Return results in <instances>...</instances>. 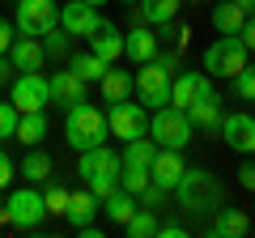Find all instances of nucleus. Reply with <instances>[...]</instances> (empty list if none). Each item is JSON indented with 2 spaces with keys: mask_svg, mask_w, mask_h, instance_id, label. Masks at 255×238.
I'll return each instance as SVG.
<instances>
[{
  "mask_svg": "<svg viewBox=\"0 0 255 238\" xmlns=\"http://www.w3.org/2000/svg\"><path fill=\"white\" fill-rule=\"evenodd\" d=\"M174 192H179V204L187 213H196V217H209L213 209L226 204V187H221V179L209 174V170H183V179H179Z\"/></svg>",
  "mask_w": 255,
  "mask_h": 238,
  "instance_id": "obj_1",
  "label": "nucleus"
},
{
  "mask_svg": "<svg viewBox=\"0 0 255 238\" xmlns=\"http://www.w3.org/2000/svg\"><path fill=\"white\" fill-rule=\"evenodd\" d=\"M119 170H124V157L115 153V149H107V145H94V149H85L81 153V162H77V174L85 179V187H90L94 196H111L119 187Z\"/></svg>",
  "mask_w": 255,
  "mask_h": 238,
  "instance_id": "obj_2",
  "label": "nucleus"
},
{
  "mask_svg": "<svg viewBox=\"0 0 255 238\" xmlns=\"http://www.w3.org/2000/svg\"><path fill=\"white\" fill-rule=\"evenodd\" d=\"M179 68V55H153L132 77V90L140 94V107H166L170 102V77Z\"/></svg>",
  "mask_w": 255,
  "mask_h": 238,
  "instance_id": "obj_3",
  "label": "nucleus"
},
{
  "mask_svg": "<svg viewBox=\"0 0 255 238\" xmlns=\"http://www.w3.org/2000/svg\"><path fill=\"white\" fill-rule=\"evenodd\" d=\"M107 115H102L98 107H90V102H77V107H68V119H64V140L77 149V153H85V149L102 145L107 140Z\"/></svg>",
  "mask_w": 255,
  "mask_h": 238,
  "instance_id": "obj_4",
  "label": "nucleus"
},
{
  "mask_svg": "<svg viewBox=\"0 0 255 238\" xmlns=\"http://www.w3.org/2000/svg\"><path fill=\"white\" fill-rule=\"evenodd\" d=\"M149 136L157 140L162 149H187L191 145V119H187V111H179V107H153V119H149Z\"/></svg>",
  "mask_w": 255,
  "mask_h": 238,
  "instance_id": "obj_5",
  "label": "nucleus"
},
{
  "mask_svg": "<svg viewBox=\"0 0 255 238\" xmlns=\"http://www.w3.org/2000/svg\"><path fill=\"white\" fill-rule=\"evenodd\" d=\"M247 68V47L238 34H221L209 43V51H204V73L213 77H234Z\"/></svg>",
  "mask_w": 255,
  "mask_h": 238,
  "instance_id": "obj_6",
  "label": "nucleus"
},
{
  "mask_svg": "<svg viewBox=\"0 0 255 238\" xmlns=\"http://www.w3.org/2000/svg\"><path fill=\"white\" fill-rule=\"evenodd\" d=\"M13 26L21 34H30V38H43L51 26H60V4L55 0H17Z\"/></svg>",
  "mask_w": 255,
  "mask_h": 238,
  "instance_id": "obj_7",
  "label": "nucleus"
},
{
  "mask_svg": "<svg viewBox=\"0 0 255 238\" xmlns=\"http://www.w3.org/2000/svg\"><path fill=\"white\" fill-rule=\"evenodd\" d=\"M4 213H9V226H17V230H34L38 221L47 217V209H43V192H34V187L9 192V204H4Z\"/></svg>",
  "mask_w": 255,
  "mask_h": 238,
  "instance_id": "obj_8",
  "label": "nucleus"
},
{
  "mask_svg": "<svg viewBox=\"0 0 255 238\" xmlns=\"http://www.w3.org/2000/svg\"><path fill=\"white\" fill-rule=\"evenodd\" d=\"M107 128H111V136H119V140H136V136H145V128H149V119H145V107H136V102H111V115H107Z\"/></svg>",
  "mask_w": 255,
  "mask_h": 238,
  "instance_id": "obj_9",
  "label": "nucleus"
},
{
  "mask_svg": "<svg viewBox=\"0 0 255 238\" xmlns=\"http://www.w3.org/2000/svg\"><path fill=\"white\" fill-rule=\"evenodd\" d=\"M9 102L26 115V111H43L47 102H51V94H47V77L43 73H21L17 81H13L9 90Z\"/></svg>",
  "mask_w": 255,
  "mask_h": 238,
  "instance_id": "obj_10",
  "label": "nucleus"
},
{
  "mask_svg": "<svg viewBox=\"0 0 255 238\" xmlns=\"http://www.w3.org/2000/svg\"><path fill=\"white\" fill-rule=\"evenodd\" d=\"M60 26L68 30V38H90L94 30L102 26L98 9L85 4V0H73V4H60Z\"/></svg>",
  "mask_w": 255,
  "mask_h": 238,
  "instance_id": "obj_11",
  "label": "nucleus"
},
{
  "mask_svg": "<svg viewBox=\"0 0 255 238\" xmlns=\"http://www.w3.org/2000/svg\"><path fill=\"white\" fill-rule=\"evenodd\" d=\"M204 94H213L209 73H179V77H170V107L187 111L191 102H200Z\"/></svg>",
  "mask_w": 255,
  "mask_h": 238,
  "instance_id": "obj_12",
  "label": "nucleus"
},
{
  "mask_svg": "<svg viewBox=\"0 0 255 238\" xmlns=\"http://www.w3.org/2000/svg\"><path fill=\"white\" fill-rule=\"evenodd\" d=\"M221 140H226L234 153H255V115L238 111V115L221 119Z\"/></svg>",
  "mask_w": 255,
  "mask_h": 238,
  "instance_id": "obj_13",
  "label": "nucleus"
},
{
  "mask_svg": "<svg viewBox=\"0 0 255 238\" xmlns=\"http://www.w3.org/2000/svg\"><path fill=\"white\" fill-rule=\"evenodd\" d=\"M47 94H51V102H60V107H77V102H85V94H90V81L77 77L73 68H64V73L47 77Z\"/></svg>",
  "mask_w": 255,
  "mask_h": 238,
  "instance_id": "obj_14",
  "label": "nucleus"
},
{
  "mask_svg": "<svg viewBox=\"0 0 255 238\" xmlns=\"http://www.w3.org/2000/svg\"><path fill=\"white\" fill-rule=\"evenodd\" d=\"M183 170H187V166H183L179 149H162V145H157V157H153V166H149V183L174 192V187H179V179H183Z\"/></svg>",
  "mask_w": 255,
  "mask_h": 238,
  "instance_id": "obj_15",
  "label": "nucleus"
},
{
  "mask_svg": "<svg viewBox=\"0 0 255 238\" xmlns=\"http://www.w3.org/2000/svg\"><path fill=\"white\" fill-rule=\"evenodd\" d=\"M251 230V217H247V209H230V204H221V209L209 213V234L213 238H238Z\"/></svg>",
  "mask_w": 255,
  "mask_h": 238,
  "instance_id": "obj_16",
  "label": "nucleus"
},
{
  "mask_svg": "<svg viewBox=\"0 0 255 238\" xmlns=\"http://www.w3.org/2000/svg\"><path fill=\"white\" fill-rule=\"evenodd\" d=\"M43 38H13L9 43V64L17 68V73H43Z\"/></svg>",
  "mask_w": 255,
  "mask_h": 238,
  "instance_id": "obj_17",
  "label": "nucleus"
},
{
  "mask_svg": "<svg viewBox=\"0 0 255 238\" xmlns=\"http://www.w3.org/2000/svg\"><path fill=\"white\" fill-rule=\"evenodd\" d=\"M124 55H128V60H136V64H149V60L157 55L153 26H136L132 34H124Z\"/></svg>",
  "mask_w": 255,
  "mask_h": 238,
  "instance_id": "obj_18",
  "label": "nucleus"
},
{
  "mask_svg": "<svg viewBox=\"0 0 255 238\" xmlns=\"http://www.w3.org/2000/svg\"><path fill=\"white\" fill-rule=\"evenodd\" d=\"M98 196L90 192V187H85V192H68V209H64V217H68V226H90L94 217H98Z\"/></svg>",
  "mask_w": 255,
  "mask_h": 238,
  "instance_id": "obj_19",
  "label": "nucleus"
},
{
  "mask_svg": "<svg viewBox=\"0 0 255 238\" xmlns=\"http://www.w3.org/2000/svg\"><path fill=\"white\" fill-rule=\"evenodd\" d=\"M90 51L98 55V60H107V64H111V60H119V55H124V34H119L111 21H102V26L90 34Z\"/></svg>",
  "mask_w": 255,
  "mask_h": 238,
  "instance_id": "obj_20",
  "label": "nucleus"
},
{
  "mask_svg": "<svg viewBox=\"0 0 255 238\" xmlns=\"http://www.w3.org/2000/svg\"><path fill=\"white\" fill-rule=\"evenodd\" d=\"M187 119H191V128H221V119H226V111H221V98L217 94H204L200 102H191L187 107Z\"/></svg>",
  "mask_w": 255,
  "mask_h": 238,
  "instance_id": "obj_21",
  "label": "nucleus"
},
{
  "mask_svg": "<svg viewBox=\"0 0 255 238\" xmlns=\"http://www.w3.org/2000/svg\"><path fill=\"white\" fill-rule=\"evenodd\" d=\"M183 0H136V26H166L174 21Z\"/></svg>",
  "mask_w": 255,
  "mask_h": 238,
  "instance_id": "obj_22",
  "label": "nucleus"
},
{
  "mask_svg": "<svg viewBox=\"0 0 255 238\" xmlns=\"http://www.w3.org/2000/svg\"><path fill=\"white\" fill-rule=\"evenodd\" d=\"M98 209L107 213V217L115 221V226H124V221L132 217V213H136L140 204H136V196H132V192H124V187H115L111 196H102V204H98Z\"/></svg>",
  "mask_w": 255,
  "mask_h": 238,
  "instance_id": "obj_23",
  "label": "nucleus"
},
{
  "mask_svg": "<svg viewBox=\"0 0 255 238\" xmlns=\"http://www.w3.org/2000/svg\"><path fill=\"white\" fill-rule=\"evenodd\" d=\"M13 136H17L21 145L34 149L38 140H47V115H43V111H26V115L17 119V132H13Z\"/></svg>",
  "mask_w": 255,
  "mask_h": 238,
  "instance_id": "obj_24",
  "label": "nucleus"
},
{
  "mask_svg": "<svg viewBox=\"0 0 255 238\" xmlns=\"http://www.w3.org/2000/svg\"><path fill=\"white\" fill-rule=\"evenodd\" d=\"M98 85H102V98H107V102H124L128 94H132V73H119V68H107Z\"/></svg>",
  "mask_w": 255,
  "mask_h": 238,
  "instance_id": "obj_25",
  "label": "nucleus"
},
{
  "mask_svg": "<svg viewBox=\"0 0 255 238\" xmlns=\"http://www.w3.org/2000/svg\"><path fill=\"white\" fill-rule=\"evenodd\" d=\"M243 21H247V13L238 9L234 0H226V4H213V26H217L221 34H238V30H243Z\"/></svg>",
  "mask_w": 255,
  "mask_h": 238,
  "instance_id": "obj_26",
  "label": "nucleus"
},
{
  "mask_svg": "<svg viewBox=\"0 0 255 238\" xmlns=\"http://www.w3.org/2000/svg\"><path fill=\"white\" fill-rule=\"evenodd\" d=\"M153 157H157V140H145V136L128 140V149H124V166H140V170H149Z\"/></svg>",
  "mask_w": 255,
  "mask_h": 238,
  "instance_id": "obj_27",
  "label": "nucleus"
},
{
  "mask_svg": "<svg viewBox=\"0 0 255 238\" xmlns=\"http://www.w3.org/2000/svg\"><path fill=\"white\" fill-rule=\"evenodd\" d=\"M17 170H21V179H30V183H47V179H51V157L38 153V149H30L26 162H21Z\"/></svg>",
  "mask_w": 255,
  "mask_h": 238,
  "instance_id": "obj_28",
  "label": "nucleus"
},
{
  "mask_svg": "<svg viewBox=\"0 0 255 238\" xmlns=\"http://www.w3.org/2000/svg\"><path fill=\"white\" fill-rule=\"evenodd\" d=\"M68 68H73V73L77 77H85V81H102V73H107V60H98V55H94V51H81V55H73V64H68Z\"/></svg>",
  "mask_w": 255,
  "mask_h": 238,
  "instance_id": "obj_29",
  "label": "nucleus"
},
{
  "mask_svg": "<svg viewBox=\"0 0 255 238\" xmlns=\"http://www.w3.org/2000/svg\"><path fill=\"white\" fill-rule=\"evenodd\" d=\"M124 230H128V234H132V238H153V234H157L153 209H145V204H140V209H136V213H132V217L124 221Z\"/></svg>",
  "mask_w": 255,
  "mask_h": 238,
  "instance_id": "obj_30",
  "label": "nucleus"
},
{
  "mask_svg": "<svg viewBox=\"0 0 255 238\" xmlns=\"http://www.w3.org/2000/svg\"><path fill=\"white\" fill-rule=\"evenodd\" d=\"M43 55L47 60H64V55H68V30L64 26H51L43 34Z\"/></svg>",
  "mask_w": 255,
  "mask_h": 238,
  "instance_id": "obj_31",
  "label": "nucleus"
},
{
  "mask_svg": "<svg viewBox=\"0 0 255 238\" xmlns=\"http://www.w3.org/2000/svg\"><path fill=\"white\" fill-rule=\"evenodd\" d=\"M43 209L55 213V217H64V209H68V187L47 179V187H43Z\"/></svg>",
  "mask_w": 255,
  "mask_h": 238,
  "instance_id": "obj_32",
  "label": "nucleus"
},
{
  "mask_svg": "<svg viewBox=\"0 0 255 238\" xmlns=\"http://www.w3.org/2000/svg\"><path fill=\"white\" fill-rule=\"evenodd\" d=\"M119 187L132 192V196H140L149 187V170H140V166H124V170H119Z\"/></svg>",
  "mask_w": 255,
  "mask_h": 238,
  "instance_id": "obj_33",
  "label": "nucleus"
},
{
  "mask_svg": "<svg viewBox=\"0 0 255 238\" xmlns=\"http://www.w3.org/2000/svg\"><path fill=\"white\" fill-rule=\"evenodd\" d=\"M234 94L243 102H255V64H247L243 73H234Z\"/></svg>",
  "mask_w": 255,
  "mask_h": 238,
  "instance_id": "obj_34",
  "label": "nucleus"
},
{
  "mask_svg": "<svg viewBox=\"0 0 255 238\" xmlns=\"http://www.w3.org/2000/svg\"><path fill=\"white\" fill-rule=\"evenodd\" d=\"M17 119H21V111L13 102H0V140H9L17 132Z\"/></svg>",
  "mask_w": 255,
  "mask_h": 238,
  "instance_id": "obj_35",
  "label": "nucleus"
},
{
  "mask_svg": "<svg viewBox=\"0 0 255 238\" xmlns=\"http://www.w3.org/2000/svg\"><path fill=\"white\" fill-rule=\"evenodd\" d=\"M162 200H166V187H157V183H149L145 192L136 196V204H145V209H162Z\"/></svg>",
  "mask_w": 255,
  "mask_h": 238,
  "instance_id": "obj_36",
  "label": "nucleus"
},
{
  "mask_svg": "<svg viewBox=\"0 0 255 238\" xmlns=\"http://www.w3.org/2000/svg\"><path fill=\"white\" fill-rule=\"evenodd\" d=\"M238 38H243L247 51H255V13H247V21H243V30H238Z\"/></svg>",
  "mask_w": 255,
  "mask_h": 238,
  "instance_id": "obj_37",
  "label": "nucleus"
},
{
  "mask_svg": "<svg viewBox=\"0 0 255 238\" xmlns=\"http://www.w3.org/2000/svg\"><path fill=\"white\" fill-rule=\"evenodd\" d=\"M13 174H17V166H13V162H9V153L0 149V192L9 187V179H13Z\"/></svg>",
  "mask_w": 255,
  "mask_h": 238,
  "instance_id": "obj_38",
  "label": "nucleus"
},
{
  "mask_svg": "<svg viewBox=\"0 0 255 238\" xmlns=\"http://www.w3.org/2000/svg\"><path fill=\"white\" fill-rule=\"evenodd\" d=\"M238 183H243L247 192H255V162H243V166H238Z\"/></svg>",
  "mask_w": 255,
  "mask_h": 238,
  "instance_id": "obj_39",
  "label": "nucleus"
},
{
  "mask_svg": "<svg viewBox=\"0 0 255 238\" xmlns=\"http://www.w3.org/2000/svg\"><path fill=\"white\" fill-rule=\"evenodd\" d=\"M9 43H13V26L9 17H0V55H9Z\"/></svg>",
  "mask_w": 255,
  "mask_h": 238,
  "instance_id": "obj_40",
  "label": "nucleus"
},
{
  "mask_svg": "<svg viewBox=\"0 0 255 238\" xmlns=\"http://www.w3.org/2000/svg\"><path fill=\"white\" fill-rule=\"evenodd\" d=\"M157 234H162V238H183L187 230H183L179 221H166V226H157Z\"/></svg>",
  "mask_w": 255,
  "mask_h": 238,
  "instance_id": "obj_41",
  "label": "nucleus"
},
{
  "mask_svg": "<svg viewBox=\"0 0 255 238\" xmlns=\"http://www.w3.org/2000/svg\"><path fill=\"white\" fill-rule=\"evenodd\" d=\"M234 4H238L243 13H251V9H255V0H234Z\"/></svg>",
  "mask_w": 255,
  "mask_h": 238,
  "instance_id": "obj_42",
  "label": "nucleus"
},
{
  "mask_svg": "<svg viewBox=\"0 0 255 238\" xmlns=\"http://www.w3.org/2000/svg\"><path fill=\"white\" fill-rule=\"evenodd\" d=\"M4 77H9V60H4V55H0V81H4Z\"/></svg>",
  "mask_w": 255,
  "mask_h": 238,
  "instance_id": "obj_43",
  "label": "nucleus"
},
{
  "mask_svg": "<svg viewBox=\"0 0 255 238\" xmlns=\"http://www.w3.org/2000/svg\"><path fill=\"white\" fill-rule=\"evenodd\" d=\"M0 221H9V213H4V196H0Z\"/></svg>",
  "mask_w": 255,
  "mask_h": 238,
  "instance_id": "obj_44",
  "label": "nucleus"
},
{
  "mask_svg": "<svg viewBox=\"0 0 255 238\" xmlns=\"http://www.w3.org/2000/svg\"><path fill=\"white\" fill-rule=\"evenodd\" d=\"M85 4H94V9H98V4H107V0H85Z\"/></svg>",
  "mask_w": 255,
  "mask_h": 238,
  "instance_id": "obj_45",
  "label": "nucleus"
},
{
  "mask_svg": "<svg viewBox=\"0 0 255 238\" xmlns=\"http://www.w3.org/2000/svg\"><path fill=\"white\" fill-rule=\"evenodd\" d=\"M124 4H136V0H124Z\"/></svg>",
  "mask_w": 255,
  "mask_h": 238,
  "instance_id": "obj_46",
  "label": "nucleus"
},
{
  "mask_svg": "<svg viewBox=\"0 0 255 238\" xmlns=\"http://www.w3.org/2000/svg\"><path fill=\"white\" fill-rule=\"evenodd\" d=\"M251 115H255V111H251Z\"/></svg>",
  "mask_w": 255,
  "mask_h": 238,
  "instance_id": "obj_47",
  "label": "nucleus"
},
{
  "mask_svg": "<svg viewBox=\"0 0 255 238\" xmlns=\"http://www.w3.org/2000/svg\"><path fill=\"white\" fill-rule=\"evenodd\" d=\"M251 157H255V153H251Z\"/></svg>",
  "mask_w": 255,
  "mask_h": 238,
  "instance_id": "obj_48",
  "label": "nucleus"
}]
</instances>
